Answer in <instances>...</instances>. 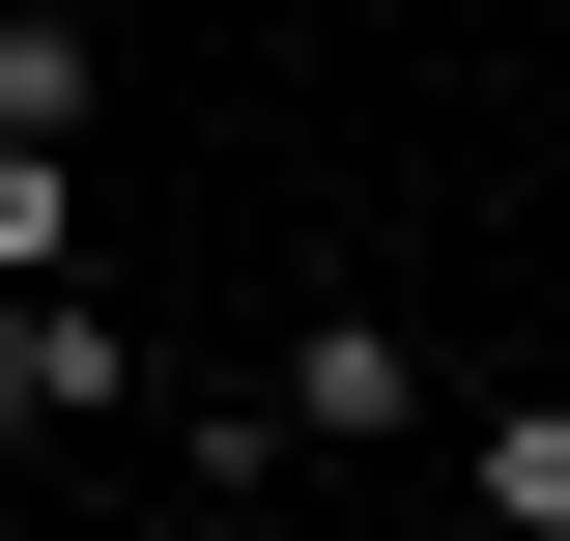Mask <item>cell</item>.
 <instances>
[{"instance_id":"cell-3","label":"cell","mask_w":570,"mask_h":541,"mask_svg":"<svg viewBox=\"0 0 570 541\" xmlns=\"http://www.w3.org/2000/svg\"><path fill=\"white\" fill-rule=\"evenodd\" d=\"M485 541H570V400H485Z\"/></svg>"},{"instance_id":"cell-6","label":"cell","mask_w":570,"mask_h":541,"mask_svg":"<svg viewBox=\"0 0 570 541\" xmlns=\"http://www.w3.org/2000/svg\"><path fill=\"white\" fill-rule=\"evenodd\" d=\"M0 29H86V0H0Z\"/></svg>"},{"instance_id":"cell-5","label":"cell","mask_w":570,"mask_h":541,"mask_svg":"<svg viewBox=\"0 0 570 541\" xmlns=\"http://www.w3.org/2000/svg\"><path fill=\"white\" fill-rule=\"evenodd\" d=\"M0 142H86V29H0Z\"/></svg>"},{"instance_id":"cell-2","label":"cell","mask_w":570,"mask_h":541,"mask_svg":"<svg viewBox=\"0 0 570 541\" xmlns=\"http://www.w3.org/2000/svg\"><path fill=\"white\" fill-rule=\"evenodd\" d=\"M400 400H428V371H400V314H314V342H285V400H257V427H314V456H371Z\"/></svg>"},{"instance_id":"cell-4","label":"cell","mask_w":570,"mask_h":541,"mask_svg":"<svg viewBox=\"0 0 570 541\" xmlns=\"http://www.w3.org/2000/svg\"><path fill=\"white\" fill-rule=\"evenodd\" d=\"M86 257V142H0V285H58Z\"/></svg>"},{"instance_id":"cell-7","label":"cell","mask_w":570,"mask_h":541,"mask_svg":"<svg viewBox=\"0 0 570 541\" xmlns=\"http://www.w3.org/2000/svg\"><path fill=\"white\" fill-rule=\"evenodd\" d=\"M200 541H285V513H200Z\"/></svg>"},{"instance_id":"cell-1","label":"cell","mask_w":570,"mask_h":541,"mask_svg":"<svg viewBox=\"0 0 570 541\" xmlns=\"http://www.w3.org/2000/svg\"><path fill=\"white\" fill-rule=\"evenodd\" d=\"M86 400H142V342L86 285H0V427H86Z\"/></svg>"}]
</instances>
